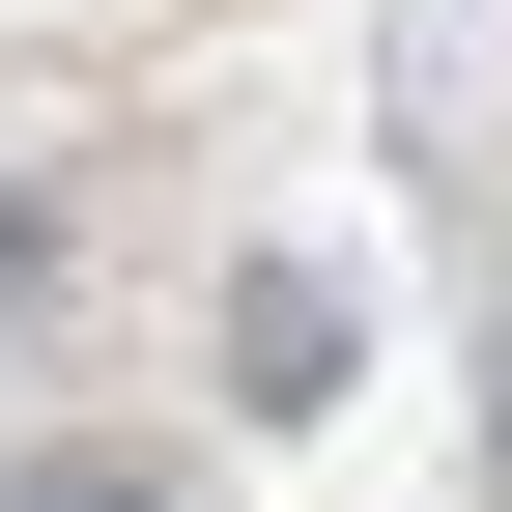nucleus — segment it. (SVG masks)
Returning a JSON list of instances; mask_svg holds the SVG:
<instances>
[{
    "label": "nucleus",
    "instance_id": "1",
    "mask_svg": "<svg viewBox=\"0 0 512 512\" xmlns=\"http://www.w3.org/2000/svg\"><path fill=\"white\" fill-rule=\"evenodd\" d=\"M228 399H342V285H313V256L228 285Z\"/></svg>",
    "mask_w": 512,
    "mask_h": 512
},
{
    "label": "nucleus",
    "instance_id": "2",
    "mask_svg": "<svg viewBox=\"0 0 512 512\" xmlns=\"http://www.w3.org/2000/svg\"><path fill=\"white\" fill-rule=\"evenodd\" d=\"M0 512H171V456H29Z\"/></svg>",
    "mask_w": 512,
    "mask_h": 512
},
{
    "label": "nucleus",
    "instance_id": "3",
    "mask_svg": "<svg viewBox=\"0 0 512 512\" xmlns=\"http://www.w3.org/2000/svg\"><path fill=\"white\" fill-rule=\"evenodd\" d=\"M29 285H57V200H0V313H29Z\"/></svg>",
    "mask_w": 512,
    "mask_h": 512
}]
</instances>
